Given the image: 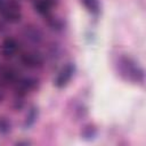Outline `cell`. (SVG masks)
<instances>
[{"label": "cell", "mask_w": 146, "mask_h": 146, "mask_svg": "<svg viewBox=\"0 0 146 146\" xmlns=\"http://www.w3.org/2000/svg\"><path fill=\"white\" fill-rule=\"evenodd\" d=\"M115 66L119 75L125 81H129L132 83L144 82V79H145L144 70L130 56L120 55L115 62Z\"/></svg>", "instance_id": "6da1fadb"}, {"label": "cell", "mask_w": 146, "mask_h": 146, "mask_svg": "<svg viewBox=\"0 0 146 146\" xmlns=\"http://www.w3.org/2000/svg\"><path fill=\"white\" fill-rule=\"evenodd\" d=\"M0 15L10 23H16L21 19L22 13L19 5L14 0H6L0 2Z\"/></svg>", "instance_id": "7a4b0ae2"}, {"label": "cell", "mask_w": 146, "mask_h": 146, "mask_svg": "<svg viewBox=\"0 0 146 146\" xmlns=\"http://www.w3.org/2000/svg\"><path fill=\"white\" fill-rule=\"evenodd\" d=\"M74 72H75V65L72 63H67L58 71L57 75L54 80V84L57 88H64L65 86L68 84V82L73 78Z\"/></svg>", "instance_id": "3957f363"}, {"label": "cell", "mask_w": 146, "mask_h": 146, "mask_svg": "<svg viewBox=\"0 0 146 146\" xmlns=\"http://www.w3.org/2000/svg\"><path fill=\"white\" fill-rule=\"evenodd\" d=\"M17 49H18V44H17L16 40L13 38H7L2 42L1 51H2L3 56H6V57H13L16 54Z\"/></svg>", "instance_id": "277c9868"}, {"label": "cell", "mask_w": 146, "mask_h": 146, "mask_svg": "<svg viewBox=\"0 0 146 146\" xmlns=\"http://www.w3.org/2000/svg\"><path fill=\"white\" fill-rule=\"evenodd\" d=\"M22 60L29 67H36V66L41 65V63H42L41 56L38 55V54H35V52H29V54L23 55Z\"/></svg>", "instance_id": "5b68a950"}, {"label": "cell", "mask_w": 146, "mask_h": 146, "mask_svg": "<svg viewBox=\"0 0 146 146\" xmlns=\"http://www.w3.org/2000/svg\"><path fill=\"white\" fill-rule=\"evenodd\" d=\"M81 5L86 8L87 11H89L92 15H98L100 10L99 0H80Z\"/></svg>", "instance_id": "8992f818"}, {"label": "cell", "mask_w": 146, "mask_h": 146, "mask_svg": "<svg viewBox=\"0 0 146 146\" xmlns=\"http://www.w3.org/2000/svg\"><path fill=\"white\" fill-rule=\"evenodd\" d=\"M35 10L41 15H47L51 9V1L50 0H36L34 2Z\"/></svg>", "instance_id": "52a82bcc"}, {"label": "cell", "mask_w": 146, "mask_h": 146, "mask_svg": "<svg viewBox=\"0 0 146 146\" xmlns=\"http://www.w3.org/2000/svg\"><path fill=\"white\" fill-rule=\"evenodd\" d=\"M1 1H2V0H0V2H1Z\"/></svg>", "instance_id": "ba28073f"}]
</instances>
